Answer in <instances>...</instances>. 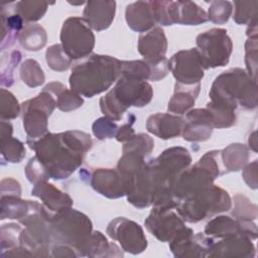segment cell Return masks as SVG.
<instances>
[{
  "instance_id": "681fc988",
  "label": "cell",
  "mask_w": 258,
  "mask_h": 258,
  "mask_svg": "<svg viewBox=\"0 0 258 258\" xmlns=\"http://www.w3.org/2000/svg\"><path fill=\"white\" fill-rule=\"evenodd\" d=\"M243 177L248 186L254 189L257 188V160H254L244 167Z\"/></svg>"
},
{
  "instance_id": "5b68a950",
  "label": "cell",
  "mask_w": 258,
  "mask_h": 258,
  "mask_svg": "<svg viewBox=\"0 0 258 258\" xmlns=\"http://www.w3.org/2000/svg\"><path fill=\"white\" fill-rule=\"evenodd\" d=\"M50 232L56 244L69 245L79 256H88L93 232L92 222L85 214L72 208L52 214Z\"/></svg>"
},
{
  "instance_id": "7bdbcfd3",
  "label": "cell",
  "mask_w": 258,
  "mask_h": 258,
  "mask_svg": "<svg viewBox=\"0 0 258 258\" xmlns=\"http://www.w3.org/2000/svg\"><path fill=\"white\" fill-rule=\"evenodd\" d=\"M233 11V3L230 1H212L208 10V20L216 24L226 23Z\"/></svg>"
},
{
  "instance_id": "277c9868",
  "label": "cell",
  "mask_w": 258,
  "mask_h": 258,
  "mask_svg": "<svg viewBox=\"0 0 258 258\" xmlns=\"http://www.w3.org/2000/svg\"><path fill=\"white\" fill-rule=\"evenodd\" d=\"M152 97V87L146 81L119 78L115 87L100 99V108L106 117L118 121L128 108L144 107Z\"/></svg>"
},
{
  "instance_id": "5bb4252c",
  "label": "cell",
  "mask_w": 258,
  "mask_h": 258,
  "mask_svg": "<svg viewBox=\"0 0 258 258\" xmlns=\"http://www.w3.org/2000/svg\"><path fill=\"white\" fill-rule=\"evenodd\" d=\"M214 239L204 233L194 234V231L185 227L170 242L169 248L174 257H207Z\"/></svg>"
},
{
  "instance_id": "f5cc1de1",
  "label": "cell",
  "mask_w": 258,
  "mask_h": 258,
  "mask_svg": "<svg viewBox=\"0 0 258 258\" xmlns=\"http://www.w3.org/2000/svg\"><path fill=\"white\" fill-rule=\"evenodd\" d=\"M13 127L10 122H6L5 120H1V129H0V139L7 138L12 136Z\"/></svg>"
},
{
  "instance_id": "bcb514c9",
  "label": "cell",
  "mask_w": 258,
  "mask_h": 258,
  "mask_svg": "<svg viewBox=\"0 0 258 258\" xmlns=\"http://www.w3.org/2000/svg\"><path fill=\"white\" fill-rule=\"evenodd\" d=\"M245 62L247 74L256 82L257 71V38H249L245 44Z\"/></svg>"
},
{
  "instance_id": "d6a6232c",
  "label": "cell",
  "mask_w": 258,
  "mask_h": 258,
  "mask_svg": "<svg viewBox=\"0 0 258 258\" xmlns=\"http://www.w3.org/2000/svg\"><path fill=\"white\" fill-rule=\"evenodd\" d=\"M120 78L147 81L151 79L150 66L143 60H121Z\"/></svg>"
},
{
  "instance_id": "9a60e30c",
  "label": "cell",
  "mask_w": 258,
  "mask_h": 258,
  "mask_svg": "<svg viewBox=\"0 0 258 258\" xmlns=\"http://www.w3.org/2000/svg\"><path fill=\"white\" fill-rule=\"evenodd\" d=\"M246 234L252 240L257 238V227L252 221H240L228 216H219L205 227V234L211 238H227L237 234Z\"/></svg>"
},
{
  "instance_id": "52a82bcc",
  "label": "cell",
  "mask_w": 258,
  "mask_h": 258,
  "mask_svg": "<svg viewBox=\"0 0 258 258\" xmlns=\"http://www.w3.org/2000/svg\"><path fill=\"white\" fill-rule=\"evenodd\" d=\"M56 107L55 97L42 90L36 97L21 104L23 127L26 140H36L47 132V118Z\"/></svg>"
},
{
  "instance_id": "4316f807",
  "label": "cell",
  "mask_w": 258,
  "mask_h": 258,
  "mask_svg": "<svg viewBox=\"0 0 258 258\" xmlns=\"http://www.w3.org/2000/svg\"><path fill=\"white\" fill-rule=\"evenodd\" d=\"M200 89V83L195 85L176 83L174 86V93L168 102V111L180 115L186 113L195 105Z\"/></svg>"
},
{
  "instance_id": "2e32d148",
  "label": "cell",
  "mask_w": 258,
  "mask_h": 258,
  "mask_svg": "<svg viewBox=\"0 0 258 258\" xmlns=\"http://www.w3.org/2000/svg\"><path fill=\"white\" fill-rule=\"evenodd\" d=\"M255 246L246 234H237L214 243L207 257H254Z\"/></svg>"
},
{
  "instance_id": "f6af8a7d",
  "label": "cell",
  "mask_w": 258,
  "mask_h": 258,
  "mask_svg": "<svg viewBox=\"0 0 258 258\" xmlns=\"http://www.w3.org/2000/svg\"><path fill=\"white\" fill-rule=\"evenodd\" d=\"M113 121L114 120L106 116L99 118L93 123V126H92L93 134L100 140L115 137L116 132L118 130V126Z\"/></svg>"
},
{
  "instance_id": "484cf974",
  "label": "cell",
  "mask_w": 258,
  "mask_h": 258,
  "mask_svg": "<svg viewBox=\"0 0 258 258\" xmlns=\"http://www.w3.org/2000/svg\"><path fill=\"white\" fill-rule=\"evenodd\" d=\"M125 18L128 26L137 32H145L152 29L155 20L149 1H137L126 7Z\"/></svg>"
},
{
  "instance_id": "c3c4849f",
  "label": "cell",
  "mask_w": 258,
  "mask_h": 258,
  "mask_svg": "<svg viewBox=\"0 0 258 258\" xmlns=\"http://www.w3.org/2000/svg\"><path fill=\"white\" fill-rule=\"evenodd\" d=\"M1 196H21V187L17 180L6 177L1 180Z\"/></svg>"
},
{
  "instance_id": "3957f363",
  "label": "cell",
  "mask_w": 258,
  "mask_h": 258,
  "mask_svg": "<svg viewBox=\"0 0 258 258\" xmlns=\"http://www.w3.org/2000/svg\"><path fill=\"white\" fill-rule=\"evenodd\" d=\"M211 101L237 109L253 110L257 107V82L245 70L235 68L218 76L210 91Z\"/></svg>"
},
{
  "instance_id": "d590c367",
  "label": "cell",
  "mask_w": 258,
  "mask_h": 258,
  "mask_svg": "<svg viewBox=\"0 0 258 258\" xmlns=\"http://www.w3.org/2000/svg\"><path fill=\"white\" fill-rule=\"evenodd\" d=\"M0 148L2 157L8 162H20L25 157L23 143L12 136L0 139Z\"/></svg>"
},
{
  "instance_id": "7a4b0ae2",
  "label": "cell",
  "mask_w": 258,
  "mask_h": 258,
  "mask_svg": "<svg viewBox=\"0 0 258 258\" xmlns=\"http://www.w3.org/2000/svg\"><path fill=\"white\" fill-rule=\"evenodd\" d=\"M121 60L110 55L92 54L75 66L70 76L71 90L81 96L92 98L107 91L119 80Z\"/></svg>"
},
{
  "instance_id": "8992f818",
  "label": "cell",
  "mask_w": 258,
  "mask_h": 258,
  "mask_svg": "<svg viewBox=\"0 0 258 258\" xmlns=\"http://www.w3.org/2000/svg\"><path fill=\"white\" fill-rule=\"evenodd\" d=\"M231 207L232 202L229 194L213 183L201 191L179 201L175 211L184 222L197 223L218 213L227 212Z\"/></svg>"
},
{
  "instance_id": "7402d4cb",
  "label": "cell",
  "mask_w": 258,
  "mask_h": 258,
  "mask_svg": "<svg viewBox=\"0 0 258 258\" xmlns=\"http://www.w3.org/2000/svg\"><path fill=\"white\" fill-rule=\"evenodd\" d=\"M167 40L161 27L155 26L141 34L138 38V51L146 62H152L165 57Z\"/></svg>"
},
{
  "instance_id": "8fae6325",
  "label": "cell",
  "mask_w": 258,
  "mask_h": 258,
  "mask_svg": "<svg viewBox=\"0 0 258 258\" xmlns=\"http://www.w3.org/2000/svg\"><path fill=\"white\" fill-rule=\"evenodd\" d=\"M168 69L176 80L183 85H195L205 75V66L197 48L183 49L175 52L168 60Z\"/></svg>"
},
{
  "instance_id": "cb8c5ba5",
  "label": "cell",
  "mask_w": 258,
  "mask_h": 258,
  "mask_svg": "<svg viewBox=\"0 0 258 258\" xmlns=\"http://www.w3.org/2000/svg\"><path fill=\"white\" fill-rule=\"evenodd\" d=\"M184 123V119L177 115L156 113L148 117L146 128L148 132L161 139H169L181 134Z\"/></svg>"
},
{
  "instance_id": "ac0fdd59",
  "label": "cell",
  "mask_w": 258,
  "mask_h": 258,
  "mask_svg": "<svg viewBox=\"0 0 258 258\" xmlns=\"http://www.w3.org/2000/svg\"><path fill=\"white\" fill-rule=\"evenodd\" d=\"M166 15L169 25H199L208 21L207 12L192 1H167Z\"/></svg>"
},
{
  "instance_id": "816d5d0a",
  "label": "cell",
  "mask_w": 258,
  "mask_h": 258,
  "mask_svg": "<svg viewBox=\"0 0 258 258\" xmlns=\"http://www.w3.org/2000/svg\"><path fill=\"white\" fill-rule=\"evenodd\" d=\"M52 257H78V252L71 246L64 244H55L51 249Z\"/></svg>"
},
{
  "instance_id": "e575fe53",
  "label": "cell",
  "mask_w": 258,
  "mask_h": 258,
  "mask_svg": "<svg viewBox=\"0 0 258 258\" xmlns=\"http://www.w3.org/2000/svg\"><path fill=\"white\" fill-rule=\"evenodd\" d=\"M154 148V140L147 134H135L130 140L124 143L123 153H135L140 156H147Z\"/></svg>"
},
{
  "instance_id": "83f0119b",
  "label": "cell",
  "mask_w": 258,
  "mask_h": 258,
  "mask_svg": "<svg viewBox=\"0 0 258 258\" xmlns=\"http://www.w3.org/2000/svg\"><path fill=\"white\" fill-rule=\"evenodd\" d=\"M21 46L30 51L41 49L47 40L45 29L37 23H26L18 36Z\"/></svg>"
},
{
  "instance_id": "f907efd6",
  "label": "cell",
  "mask_w": 258,
  "mask_h": 258,
  "mask_svg": "<svg viewBox=\"0 0 258 258\" xmlns=\"http://www.w3.org/2000/svg\"><path fill=\"white\" fill-rule=\"evenodd\" d=\"M128 119H129V116H128ZM129 121L130 122H127L126 124H123L121 127L118 128V130L116 132V135H115V138L117 139V141L127 142L128 140H130L135 135L134 129L132 128V124L135 121V117L133 116L131 120L129 119Z\"/></svg>"
},
{
  "instance_id": "30bf717a",
  "label": "cell",
  "mask_w": 258,
  "mask_h": 258,
  "mask_svg": "<svg viewBox=\"0 0 258 258\" xmlns=\"http://www.w3.org/2000/svg\"><path fill=\"white\" fill-rule=\"evenodd\" d=\"M176 205L173 202L155 205L144 221L146 229L161 242H170L186 227L174 210Z\"/></svg>"
},
{
  "instance_id": "7dc6e473",
  "label": "cell",
  "mask_w": 258,
  "mask_h": 258,
  "mask_svg": "<svg viewBox=\"0 0 258 258\" xmlns=\"http://www.w3.org/2000/svg\"><path fill=\"white\" fill-rule=\"evenodd\" d=\"M25 174L29 181L36 183L40 180H47L49 176L47 175L44 167L38 161L36 156H33L29 159L28 163L25 166Z\"/></svg>"
},
{
  "instance_id": "e0dca14e",
  "label": "cell",
  "mask_w": 258,
  "mask_h": 258,
  "mask_svg": "<svg viewBox=\"0 0 258 258\" xmlns=\"http://www.w3.org/2000/svg\"><path fill=\"white\" fill-rule=\"evenodd\" d=\"M181 135L186 141H205L213 132V118L207 108L186 112Z\"/></svg>"
},
{
  "instance_id": "f546056e",
  "label": "cell",
  "mask_w": 258,
  "mask_h": 258,
  "mask_svg": "<svg viewBox=\"0 0 258 258\" xmlns=\"http://www.w3.org/2000/svg\"><path fill=\"white\" fill-rule=\"evenodd\" d=\"M33 201H23L17 196H1V220L24 218L31 210Z\"/></svg>"
},
{
  "instance_id": "74e56055",
  "label": "cell",
  "mask_w": 258,
  "mask_h": 258,
  "mask_svg": "<svg viewBox=\"0 0 258 258\" xmlns=\"http://www.w3.org/2000/svg\"><path fill=\"white\" fill-rule=\"evenodd\" d=\"M22 227L17 224H5L1 227V256L19 247Z\"/></svg>"
},
{
  "instance_id": "b9f144b4",
  "label": "cell",
  "mask_w": 258,
  "mask_h": 258,
  "mask_svg": "<svg viewBox=\"0 0 258 258\" xmlns=\"http://www.w3.org/2000/svg\"><path fill=\"white\" fill-rule=\"evenodd\" d=\"M21 53L18 50L10 51L7 56L1 59V85L10 87L13 84V72L21 59Z\"/></svg>"
},
{
  "instance_id": "60d3db41",
  "label": "cell",
  "mask_w": 258,
  "mask_h": 258,
  "mask_svg": "<svg viewBox=\"0 0 258 258\" xmlns=\"http://www.w3.org/2000/svg\"><path fill=\"white\" fill-rule=\"evenodd\" d=\"M234 20L237 24H249L254 18L257 17L258 1H235Z\"/></svg>"
},
{
  "instance_id": "603a6c76",
  "label": "cell",
  "mask_w": 258,
  "mask_h": 258,
  "mask_svg": "<svg viewBox=\"0 0 258 258\" xmlns=\"http://www.w3.org/2000/svg\"><path fill=\"white\" fill-rule=\"evenodd\" d=\"M116 10L115 1H89L83 11V18L94 30L107 29L114 20Z\"/></svg>"
},
{
  "instance_id": "f35d334b",
  "label": "cell",
  "mask_w": 258,
  "mask_h": 258,
  "mask_svg": "<svg viewBox=\"0 0 258 258\" xmlns=\"http://www.w3.org/2000/svg\"><path fill=\"white\" fill-rule=\"evenodd\" d=\"M21 113V105L8 90L2 88L0 91V116L1 120L15 119Z\"/></svg>"
},
{
  "instance_id": "1f68e13d",
  "label": "cell",
  "mask_w": 258,
  "mask_h": 258,
  "mask_svg": "<svg viewBox=\"0 0 258 258\" xmlns=\"http://www.w3.org/2000/svg\"><path fill=\"white\" fill-rule=\"evenodd\" d=\"M48 7L47 2L43 1H19L14 4L17 14L24 21L33 23L42 18Z\"/></svg>"
},
{
  "instance_id": "4fadbf2b",
  "label": "cell",
  "mask_w": 258,
  "mask_h": 258,
  "mask_svg": "<svg viewBox=\"0 0 258 258\" xmlns=\"http://www.w3.org/2000/svg\"><path fill=\"white\" fill-rule=\"evenodd\" d=\"M217 177L199 161L181 171L172 185V196L179 202L212 185Z\"/></svg>"
},
{
  "instance_id": "7c38bea8",
  "label": "cell",
  "mask_w": 258,
  "mask_h": 258,
  "mask_svg": "<svg viewBox=\"0 0 258 258\" xmlns=\"http://www.w3.org/2000/svg\"><path fill=\"white\" fill-rule=\"evenodd\" d=\"M107 234L131 254H139L147 247V239L141 226L124 217L112 220L107 227Z\"/></svg>"
},
{
  "instance_id": "d6986e66",
  "label": "cell",
  "mask_w": 258,
  "mask_h": 258,
  "mask_svg": "<svg viewBox=\"0 0 258 258\" xmlns=\"http://www.w3.org/2000/svg\"><path fill=\"white\" fill-rule=\"evenodd\" d=\"M163 175L173 184L178 174L191 162V156L183 147H171L165 149L156 158H153Z\"/></svg>"
},
{
  "instance_id": "ffe728a7",
  "label": "cell",
  "mask_w": 258,
  "mask_h": 258,
  "mask_svg": "<svg viewBox=\"0 0 258 258\" xmlns=\"http://www.w3.org/2000/svg\"><path fill=\"white\" fill-rule=\"evenodd\" d=\"M91 185L96 191L109 199H118L126 195L124 179L117 169H96L91 176Z\"/></svg>"
},
{
  "instance_id": "8d00e7d4",
  "label": "cell",
  "mask_w": 258,
  "mask_h": 258,
  "mask_svg": "<svg viewBox=\"0 0 258 258\" xmlns=\"http://www.w3.org/2000/svg\"><path fill=\"white\" fill-rule=\"evenodd\" d=\"M45 59L48 67L56 72L67 71L72 63V58L67 54L61 44H53L46 49Z\"/></svg>"
},
{
  "instance_id": "9c48e42d",
  "label": "cell",
  "mask_w": 258,
  "mask_h": 258,
  "mask_svg": "<svg viewBox=\"0 0 258 258\" xmlns=\"http://www.w3.org/2000/svg\"><path fill=\"white\" fill-rule=\"evenodd\" d=\"M196 42L206 70L224 67L229 62L233 43L226 29L207 30L197 36Z\"/></svg>"
},
{
  "instance_id": "4dcf8cb0",
  "label": "cell",
  "mask_w": 258,
  "mask_h": 258,
  "mask_svg": "<svg viewBox=\"0 0 258 258\" xmlns=\"http://www.w3.org/2000/svg\"><path fill=\"white\" fill-rule=\"evenodd\" d=\"M213 118L214 128H228L236 123V110L217 102H209L206 106Z\"/></svg>"
},
{
  "instance_id": "ab89813d",
  "label": "cell",
  "mask_w": 258,
  "mask_h": 258,
  "mask_svg": "<svg viewBox=\"0 0 258 258\" xmlns=\"http://www.w3.org/2000/svg\"><path fill=\"white\" fill-rule=\"evenodd\" d=\"M235 208L232 212L235 219L240 221H252L257 217V207L252 204L245 196L236 195L234 197Z\"/></svg>"
},
{
  "instance_id": "836d02e7",
  "label": "cell",
  "mask_w": 258,
  "mask_h": 258,
  "mask_svg": "<svg viewBox=\"0 0 258 258\" xmlns=\"http://www.w3.org/2000/svg\"><path fill=\"white\" fill-rule=\"evenodd\" d=\"M20 78L24 84L30 88H35L43 84L44 74L39 63L35 59H25L20 67Z\"/></svg>"
},
{
  "instance_id": "6da1fadb",
  "label": "cell",
  "mask_w": 258,
  "mask_h": 258,
  "mask_svg": "<svg viewBox=\"0 0 258 258\" xmlns=\"http://www.w3.org/2000/svg\"><path fill=\"white\" fill-rule=\"evenodd\" d=\"M49 178H68L82 163L93 145L89 134L72 130L62 133H46L39 139L26 140Z\"/></svg>"
},
{
  "instance_id": "f1b7e54d",
  "label": "cell",
  "mask_w": 258,
  "mask_h": 258,
  "mask_svg": "<svg viewBox=\"0 0 258 258\" xmlns=\"http://www.w3.org/2000/svg\"><path fill=\"white\" fill-rule=\"evenodd\" d=\"M249 157L248 148L241 143H233L221 151V158L226 171H238L244 167Z\"/></svg>"
},
{
  "instance_id": "ba28073f",
  "label": "cell",
  "mask_w": 258,
  "mask_h": 258,
  "mask_svg": "<svg viewBox=\"0 0 258 258\" xmlns=\"http://www.w3.org/2000/svg\"><path fill=\"white\" fill-rule=\"evenodd\" d=\"M60 44L72 59L88 56L95 46V35L83 17H69L60 30Z\"/></svg>"
},
{
  "instance_id": "d4e9b609",
  "label": "cell",
  "mask_w": 258,
  "mask_h": 258,
  "mask_svg": "<svg viewBox=\"0 0 258 258\" xmlns=\"http://www.w3.org/2000/svg\"><path fill=\"white\" fill-rule=\"evenodd\" d=\"M13 3L1 5L0 24H1V51L11 46L18 38L25 23L22 17L16 13L15 8L11 7Z\"/></svg>"
},
{
  "instance_id": "ee69618b",
  "label": "cell",
  "mask_w": 258,
  "mask_h": 258,
  "mask_svg": "<svg viewBox=\"0 0 258 258\" xmlns=\"http://www.w3.org/2000/svg\"><path fill=\"white\" fill-rule=\"evenodd\" d=\"M84 103L83 98L73 90L67 88L56 97V107L63 112H69L80 108Z\"/></svg>"
},
{
  "instance_id": "44dd1931",
  "label": "cell",
  "mask_w": 258,
  "mask_h": 258,
  "mask_svg": "<svg viewBox=\"0 0 258 258\" xmlns=\"http://www.w3.org/2000/svg\"><path fill=\"white\" fill-rule=\"evenodd\" d=\"M31 195L41 200L43 207L51 214L67 210L73 206L72 198L46 180L34 183Z\"/></svg>"
}]
</instances>
